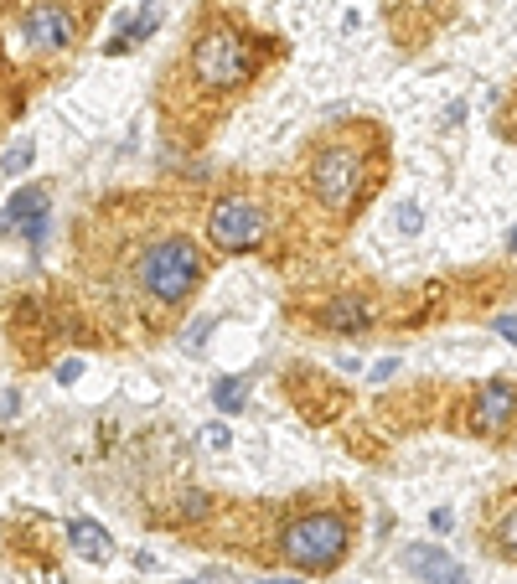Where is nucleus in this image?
<instances>
[{"mask_svg":"<svg viewBox=\"0 0 517 584\" xmlns=\"http://www.w3.org/2000/svg\"><path fill=\"white\" fill-rule=\"evenodd\" d=\"M202 285V249L181 233H166V238H150L140 259H135V290L150 300V305H187L192 290Z\"/></svg>","mask_w":517,"mask_h":584,"instance_id":"1","label":"nucleus"},{"mask_svg":"<svg viewBox=\"0 0 517 584\" xmlns=\"http://www.w3.org/2000/svg\"><path fill=\"white\" fill-rule=\"evenodd\" d=\"M352 548V522L347 512H331V507H316V512H300L280 528V553L285 564L306 569V574H326L347 559Z\"/></svg>","mask_w":517,"mask_h":584,"instance_id":"2","label":"nucleus"},{"mask_svg":"<svg viewBox=\"0 0 517 584\" xmlns=\"http://www.w3.org/2000/svg\"><path fill=\"white\" fill-rule=\"evenodd\" d=\"M192 73H197L202 88L228 94V88H243L259 73V52H254V42L243 32H233L228 21H212V26H202V32L192 37Z\"/></svg>","mask_w":517,"mask_h":584,"instance_id":"3","label":"nucleus"},{"mask_svg":"<svg viewBox=\"0 0 517 584\" xmlns=\"http://www.w3.org/2000/svg\"><path fill=\"white\" fill-rule=\"evenodd\" d=\"M357 187H362V150L357 145L331 140V145H321L311 156V192H316L321 207L342 212L357 197Z\"/></svg>","mask_w":517,"mask_h":584,"instance_id":"4","label":"nucleus"},{"mask_svg":"<svg viewBox=\"0 0 517 584\" xmlns=\"http://www.w3.org/2000/svg\"><path fill=\"white\" fill-rule=\"evenodd\" d=\"M269 228V212L254 197H223L218 207L207 212V243L218 254H249L264 243Z\"/></svg>","mask_w":517,"mask_h":584,"instance_id":"5","label":"nucleus"},{"mask_svg":"<svg viewBox=\"0 0 517 584\" xmlns=\"http://www.w3.org/2000/svg\"><path fill=\"white\" fill-rule=\"evenodd\" d=\"M21 37L37 52H73L78 47V16L63 0H32L21 11Z\"/></svg>","mask_w":517,"mask_h":584,"instance_id":"6","label":"nucleus"},{"mask_svg":"<svg viewBox=\"0 0 517 584\" xmlns=\"http://www.w3.org/2000/svg\"><path fill=\"white\" fill-rule=\"evenodd\" d=\"M47 207H52V192L47 187H26L6 202V212H0V233H21L26 243H37L47 238Z\"/></svg>","mask_w":517,"mask_h":584,"instance_id":"7","label":"nucleus"},{"mask_svg":"<svg viewBox=\"0 0 517 584\" xmlns=\"http://www.w3.org/2000/svg\"><path fill=\"white\" fill-rule=\"evenodd\" d=\"M507 424H512V383L507 378L481 383L476 404H471V429L476 435H507Z\"/></svg>","mask_w":517,"mask_h":584,"instance_id":"8","label":"nucleus"},{"mask_svg":"<svg viewBox=\"0 0 517 584\" xmlns=\"http://www.w3.org/2000/svg\"><path fill=\"white\" fill-rule=\"evenodd\" d=\"M378 321V305L368 300V295H337L321 311V326L326 331H337V336H352V331H368Z\"/></svg>","mask_w":517,"mask_h":584,"instance_id":"9","label":"nucleus"},{"mask_svg":"<svg viewBox=\"0 0 517 584\" xmlns=\"http://www.w3.org/2000/svg\"><path fill=\"white\" fill-rule=\"evenodd\" d=\"M404 564H409L424 584H466V569L455 564L450 553H440V548H409Z\"/></svg>","mask_w":517,"mask_h":584,"instance_id":"10","label":"nucleus"},{"mask_svg":"<svg viewBox=\"0 0 517 584\" xmlns=\"http://www.w3.org/2000/svg\"><path fill=\"white\" fill-rule=\"evenodd\" d=\"M68 538H73V548L83 553L88 564H104V559H109V533L99 528L94 517H73V522H68Z\"/></svg>","mask_w":517,"mask_h":584,"instance_id":"11","label":"nucleus"},{"mask_svg":"<svg viewBox=\"0 0 517 584\" xmlns=\"http://www.w3.org/2000/svg\"><path fill=\"white\" fill-rule=\"evenodd\" d=\"M243 398H249V378L228 373V378L212 383V404H218V414H238V409H243Z\"/></svg>","mask_w":517,"mask_h":584,"instance_id":"12","label":"nucleus"},{"mask_svg":"<svg viewBox=\"0 0 517 584\" xmlns=\"http://www.w3.org/2000/svg\"><path fill=\"white\" fill-rule=\"evenodd\" d=\"M207 512H212V497H202V491H181V497L171 502V517H187V522L207 517Z\"/></svg>","mask_w":517,"mask_h":584,"instance_id":"13","label":"nucleus"},{"mask_svg":"<svg viewBox=\"0 0 517 584\" xmlns=\"http://www.w3.org/2000/svg\"><path fill=\"white\" fill-rule=\"evenodd\" d=\"M32 156H37L32 140H16V145L6 150V156H0V171H6V176H21L26 166H32Z\"/></svg>","mask_w":517,"mask_h":584,"instance_id":"14","label":"nucleus"},{"mask_svg":"<svg viewBox=\"0 0 517 584\" xmlns=\"http://www.w3.org/2000/svg\"><path fill=\"white\" fill-rule=\"evenodd\" d=\"M399 228H404V233H419V228H424V212H419L414 202H404V212H399Z\"/></svg>","mask_w":517,"mask_h":584,"instance_id":"15","label":"nucleus"},{"mask_svg":"<svg viewBox=\"0 0 517 584\" xmlns=\"http://www.w3.org/2000/svg\"><path fill=\"white\" fill-rule=\"evenodd\" d=\"M228 440H233L228 424H212V429H207V445H212V450H228Z\"/></svg>","mask_w":517,"mask_h":584,"instance_id":"16","label":"nucleus"},{"mask_svg":"<svg viewBox=\"0 0 517 584\" xmlns=\"http://www.w3.org/2000/svg\"><path fill=\"white\" fill-rule=\"evenodd\" d=\"M78 373H83V362H63L57 367V383H78Z\"/></svg>","mask_w":517,"mask_h":584,"instance_id":"17","label":"nucleus"},{"mask_svg":"<svg viewBox=\"0 0 517 584\" xmlns=\"http://www.w3.org/2000/svg\"><path fill=\"white\" fill-rule=\"evenodd\" d=\"M393 373H399V362H393V357H383V362H378V367H373V378H378V383H388V378H393Z\"/></svg>","mask_w":517,"mask_h":584,"instance_id":"18","label":"nucleus"},{"mask_svg":"<svg viewBox=\"0 0 517 584\" xmlns=\"http://www.w3.org/2000/svg\"><path fill=\"white\" fill-rule=\"evenodd\" d=\"M264 584H300V579H264Z\"/></svg>","mask_w":517,"mask_h":584,"instance_id":"19","label":"nucleus"}]
</instances>
